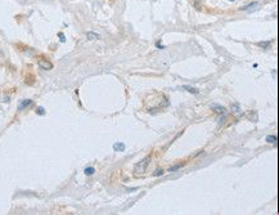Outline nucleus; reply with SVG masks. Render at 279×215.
<instances>
[{
  "label": "nucleus",
  "mask_w": 279,
  "mask_h": 215,
  "mask_svg": "<svg viewBox=\"0 0 279 215\" xmlns=\"http://www.w3.org/2000/svg\"><path fill=\"white\" fill-rule=\"evenodd\" d=\"M149 162H151V157L148 156V157H145L143 161H140L139 164H136V165H135V169H134L135 174H142V173H144V171L147 170Z\"/></svg>",
  "instance_id": "obj_1"
},
{
  "label": "nucleus",
  "mask_w": 279,
  "mask_h": 215,
  "mask_svg": "<svg viewBox=\"0 0 279 215\" xmlns=\"http://www.w3.org/2000/svg\"><path fill=\"white\" fill-rule=\"evenodd\" d=\"M39 66L41 68H44V70H52L53 68V63H50L49 61H45V59H41L39 62Z\"/></svg>",
  "instance_id": "obj_2"
},
{
  "label": "nucleus",
  "mask_w": 279,
  "mask_h": 215,
  "mask_svg": "<svg viewBox=\"0 0 279 215\" xmlns=\"http://www.w3.org/2000/svg\"><path fill=\"white\" fill-rule=\"evenodd\" d=\"M113 149L117 151V152H124V151L126 149V146H125V143H122V142H116V143L113 144Z\"/></svg>",
  "instance_id": "obj_3"
},
{
  "label": "nucleus",
  "mask_w": 279,
  "mask_h": 215,
  "mask_svg": "<svg viewBox=\"0 0 279 215\" xmlns=\"http://www.w3.org/2000/svg\"><path fill=\"white\" fill-rule=\"evenodd\" d=\"M256 7H258V3H251L246 7H242V11H251V9H255Z\"/></svg>",
  "instance_id": "obj_4"
},
{
  "label": "nucleus",
  "mask_w": 279,
  "mask_h": 215,
  "mask_svg": "<svg viewBox=\"0 0 279 215\" xmlns=\"http://www.w3.org/2000/svg\"><path fill=\"white\" fill-rule=\"evenodd\" d=\"M30 104H32V100H31V99H26V100H23V102L19 104V110H23L25 107H28Z\"/></svg>",
  "instance_id": "obj_5"
},
{
  "label": "nucleus",
  "mask_w": 279,
  "mask_h": 215,
  "mask_svg": "<svg viewBox=\"0 0 279 215\" xmlns=\"http://www.w3.org/2000/svg\"><path fill=\"white\" fill-rule=\"evenodd\" d=\"M185 90H188V91H191V93H194V94H198L200 93V90H197L196 88H192V86H188V85H184L183 86Z\"/></svg>",
  "instance_id": "obj_6"
},
{
  "label": "nucleus",
  "mask_w": 279,
  "mask_h": 215,
  "mask_svg": "<svg viewBox=\"0 0 279 215\" xmlns=\"http://www.w3.org/2000/svg\"><path fill=\"white\" fill-rule=\"evenodd\" d=\"M86 36H87L89 40H94V39H98V38H99V35H98V34H94V32H87Z\"/></svg>",
  "instance_id": "obj_7"
},
{
  "label": "nucleus",
  "mask_w": 279,
  "mask_h": 215,
  "mask_svg": "<svg viewBox=\"0 0 279 215\" xmlns=\"http://www.w3.org/2000/svg\"><path fill=\"white\" fill-rule=\"evenodd\" d=\"M84 173H85L86 175H93V174L95 173V169H94V167H86V169L84 170Z\"/></svg>",
  "instance_id": "obj_8"
},
{
  "label": "nucleus",
  "mask_w": 279,
  "mask_h": 215,
  "mask_svg": "<svg viewBox=\"0 0 279 215\" xmlns=\"http://www.w3.org/2000/svg\"><path fill=\"white\" fill-rule=\"evenodd\" d=\"M180 167H183V164H177V165H174V166H171V167L168 169V171H170V173H174V171L179 170Z\"/></svg>",
  "instance_id": "obj_9"
},
{
  "label": "nucleus",
  "mask_w": 279,
  "mask_h": 215,
  "mask_svg": "<svg viewBox=\"0 0 279 215\" xmlns=\"http://www.w3.org/2000/svg\"><path fill=\"white\" fill-rule=\"evenodd\" d=\"M266 142H269V143H276V137L275 135H267L266 137Z\"/></svg>",
  "instance_id": "obj_10"
},
{
  "label": "nucleus",
  "mask_w": 279,
  "mask_h": 215,
  "mask_svg": "<svg viewBox=\"0 0 279 215\" xmlns=\"http://www.w3.org/2000/svg\"><path fill=\"white\" fill-rule=\"evenodd\" d=\"M270 43H271V41H264V43L261 41V43H258V46H264V48H265V46H269Z\"/></svg>",
  "instance_id": "obj_11"
},
{
  "label": "nucleus",
  "mask_w": 279,
  "mask_h": 215,
  "mask_svg": "<svg viewBox=\"0 0 279 215\" xmlns=\"http://www.w3.org/2000/svg\"><path fill=\"white\" fill-rule=\"evenodd\" d=\"M37 114H39V115H44V114H45V111H44L43 107H39V108H37Z\"/></svg>",
  "instance_id": "obj_12"
},
{
  "label": "nucleus",
  "mask_w": 279,
  "mask_h": 215,
  "mask_svg": "<svg viewBox=\"0 0 279 215\" xmlns=\"http://www.w3.org/2000/svg\"><path fill=\"white\" fill-rule=\"evenodd\" d=\"M154 175L156 176H158V175H163V171L160 169V170H156V173H154Z\"/></svg>",
  "instance_id": "obj_13"
},
{
  "label": "nucleus",
  "mask_w": 279,
  "mask_h": 215,
  "mask_svg": "<svg viewBox=\"0 0 279 215\" xmlns=\"http://www.w3.org/2000/svg\"><path fill=\"white\" fill-rule=\"evenodd\" d=\"M59 38H61V41H62V43H64V41H66V39H64V35H63V34H59Z\"/></svg>",
  "instance_id": "obj_14"
},
{
  "label": "nucleus",
  "mask_w": 279,
  "mask_h": 215,
  "mask_svg": "<svg viewBox=\"0 0 279 215\" xmlns=\"http://www.w3.org/2000/svg\"><path fill=\"white\" fill-rule=\"evenodd\" d=\"M156 46H157L158 49H165V46H163L162 44H156Z\"/></svg>",
  "instance_id": "obj_15"
}]
</instances>
